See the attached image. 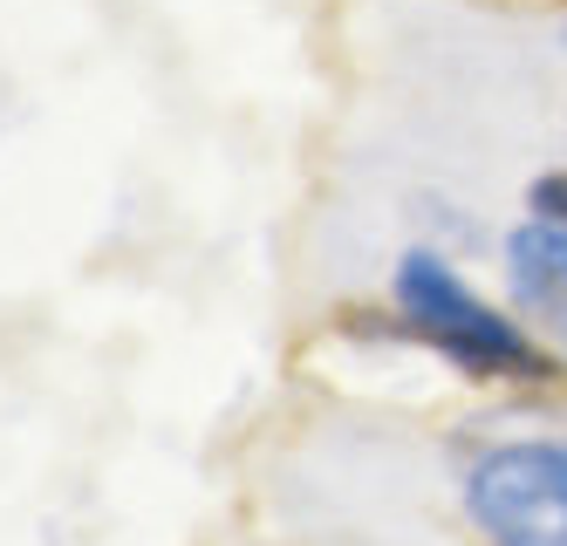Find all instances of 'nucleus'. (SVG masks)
<instances>
[{
    "instance_id": "nucleus-1",
    "label": "nucleus",
    "mask_w": 567,
    "mask_h": 546,
    "mask_svg": "<svg viewBox=\"0 0 567 546\" xmlns=\"http://www.w3.org/2000/svg\"><path fill=\"white\" fill-rule=\"evenodd\" d=\"M390 315L417 349L452 362L465 383L485 390H560L567 362L534 334L519 308H499L437 254V246H411L390 267Z\"/></svg>"
},
{
    "instance_id": "nucleus-2",
    "label": "nucleus",
    "mask_w": 567,
    "mask_h": 546,
    "mask_svg": "<svg viewBox=\"0 0 567 546\" xmlns=\"http://www.w3.org/2000/svg\"><path fill=\"white\" fill-rule=\"evenodd\" d=\"M458 506L485 546H567V437L478 444Z\"/></svg>"
},
{
    "instance_id": "nucleus-3",
    "label": "nucleus",
    "mask_w": 567,
    "mask_h": 546,
    "mask_svg": "<svg viewBox=\"0 0 567 546\" xmlns=\"http://www.w3.org/2000/svg\"><path fill=\"white\" fill-rule=\"evenodd\" d=\"M499 260H506V293H513V308L534 321V334L567 362V219L526 213V219L506 233Z\"/></svg>"
},
{
    "instance_id": "nucleus-4",
    "label": "nucleus",
    "mask_w": 567,
    "mask_h": 546,
    "mask_svg": "<svg viewBox=\"0 0 567 546\" xmlns=\"http://www.w3.org/2000/svg\"><path fill=\"white\" fill-rule=\"evenodd\" d=\"M526 213H540V219H567V164H554V172H540L534 185H526Z\"/></svg>"
}]
</instances>
